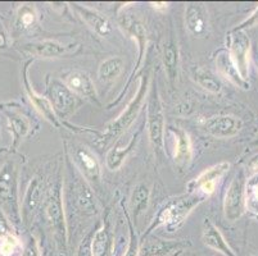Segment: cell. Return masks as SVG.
Wrapping results in <instances>:
<instances>
[{"label":"cell","instance_id":"8fae6325","mask_svg":"<svg viewBox=\"0 0 258 256\" xmlns=\"http://www.w3.org/2000/svg\"><path fill=\"white\" fill-rule=\"evenodd\" d=\"M243 128V121L235 116L222 114L206 119L203 130L216 138H230L238 135Z\"/></svg>","mask_w":258,"mask_h":256},{"label":"cell","instance_id":"8992f818","mask_svg":"<svg viewBox=\"0 0 258 256\" xmlns=\"http://www.w3.org/2000/svg\"><path fill=\"white\" fill-rule=\"evenodd\" d=\"M245 187L247 177L245 172L240 170L230 183L224 199V214L229 222H236L247 210L245 206Z\"/></svg>","mask_w":258,"mask_h":256},{"label":"cell","instance_id":"7c38bea8","mask_svg":"<svg viewBox=\"0 0 258 256\" xmlns=\"http://www.w3.org/2000/svg\"><path fill=\"white\" fill-rule=\"evenodd\" d=\"M62 82L79 98H85L93 102H98V93L93 79L86 72L72 69L62 76Z\"/></svg>","mask_w":258,"mask_h":256},{"label":"cell","instance_id":"ffe728a7","mask_svg":"<svg viewBox=\"0 0 258 256\" xmlns=\"http://www.w3.org/2000/svg\"><path fill=\"white\" fill-rule=\"evenodd\" d=\"M216 67H217V72L221 77L235 84L236 88L244 89L248 90L249 89V82L247 79H244L241 74L239 73L238 68H236L235 63L233 62L231 56H230L229 50H220L216 55Z\"/></svg>","mask_w":258,"mask_h":256},{"label":"cell","instance_id":"2e32d148","mask_svg":"<svg viewBox=\"0 0 258 256\" xmlns=\"http://www.w3.org/2000/svg\"><path fill=\"white\" fill-rule=\"evenodd\" d=\"M75 11L79 13L80 18L86 23L91 31H94L98 36L107 37L113 31V26L111 21L105 17L104 14L98 12L97 9L89 8L85 6H80V4H74Z\"/></svg>","mask_w":258,"mask_h":256},{"label":"cell","instance_id":"d590c367","mask_svg":"<svg viewBox=\"0 0 258 256\" xmlns=\"http://www.w3.org/2000/svg\"><path fill=\"white\" fill-rule=\"evenodd\" d=\"M11 234H15L13 227H12L11 222H9V218L7 217L6 213L0 208V238H6V237L11 236Z\"/></svg>","mask_w":258,"mask_h":256},{"label":"cell","instance_id":"9c48e42d","mask_svg":"<svg viewBox=\"0 0 258 256\" xmlns=\"http://www.w3.org/2000/svg\"><path fill=\"white\" fill-rule=\"evenodd\" d=\"M229 161H221L210 166L187 185L189 192H199L208 197L215 192L216 186L219 185L220 180L229 172Z\"/></svg>","mask_w":258,"mask_h":256},{"label":"cell","instance_id":"b9f144b4","mask_svg":"<svg viewBox=\"0 0 258 256\" xmlns=\"http://www.w3.org/2000/svg\"><path fill=\"white\" fill-rule=\"evenodd\" d=\"M254 62H255V65H257V70H258V49L254 53Z\"/></svg>","mask_w":258,"mask_h":256},{"label":"cell","instance_id":"30bf717a","mask_svg":"<svg viewBox=\"0 0 258 256\" xmlns=\"http://www.w3.org/2000/svg\"><path fill=\"white\" fill-rule=\"evenodd\" d=\"M50 102L53 104L54 110L59 117H67L79 107V96L75 95L62 81L53 79L49 88Z\"/></svg>","mask_w":258,"mask_h":256},{"label":"cell","instance_id":"484cf974","mask_svg":"<svg viewBox=\"0 0 258 256\" xmlns=\"http://www.w3.org/2000/svg\"><path fill=\"white\" fill-rule=\"evenodd\" d=\"M151 201V187L147 183L142 182L134 187V191L130 197V210L135 220L139 219L145 211Z\"/></svg>","mask_w":258,"mask_h":256},{"label":"cell","instance_id":"52a82bcc","mask_svg":"<svg viewBox=\"0 0 258 256\" xmlns=\"http://www.w3.org/2000/svg\"><path fill=\"white\" fill-rule=\"evenodd\" d=\"M252 45L250 39L244 31H233L229 34V54L235 63L239 73L244 79L249 77V59Z\"/></svg>","mask_w":258,"mask_h":256},{"label":"cell","instance_id":"9a60e30c","mask_svg":"<svg viewBox=\"0 0 258 256\" xmlns=\"http://www.w3.org/2000/svg\"><path fill=\"white\" fill-rule=\"evenodd\" d=\"M72 45H66L57 40H41V41L30 42L25 45V51L35 58L53 59L60 58L71 53Z\"/></svg>","mask_w":258,"mask_h":256},{"label":"cell","instance_id":"ab89813d","mask_svg":"<svg viewBox=\"0 0 258 256\" xmlns=\"http://www.w3.org/2000/svg\"><path fill=\"white\" fill-rule=\"evenodd\" d=\"M248 169H249L253 175L258 173V154L253 155L252 158L249 159V161H248Z\"/></svg>","mask_w":258,"mask_h":256},{"label":"cell","instance_id":"7a4b0ae2","mask_svg":"<svg viewBox=\"0 0 258 256\" xmlns=\"http://www.w3.org/2000/svg\"><path fill=\"white\" fill-rule=\"evenodd\" d=\"M148 94H149V73L142 76L137 94L126 105L125 110L114 121L105 126V130L102 135V144L107 145L111 141H117L119 136L123 135L133 126L134 122L139 117V113L142 112L143 105L148 99Z\"/></svg>","mask_w":258,"mask_h":256},{"label":"cell","instance_id":"f1b7e54d","mask_svg":"<svg viewBox=\"0 0 258 256\" xmlns=\"http://www.w3.org/2000/svg\"><path fill=\"white\" fill-rule=\"evenodd\" d=\"M193 78L203 90L211 94H220L222 91V84L220 79L205 68H197L193 72Z\"/></svg>","mask_w":258,"mask_h":256},{"label":"cell","instance_id":"44dd1931","mask_svg":"<svg viewBox=\"0 0 258 256\" xmlns=\"http://www.w3.org/2000/svg\"><path fill=\"white\" fill-rule=\"evenodd\" d=\"M37 23V11L34 4H22L16 11L12 22L11 39H17L25 32L30 31Z\"/></svg>","mask_w":258,"mask_h":256},{"label":"cell","instance_id":"5b68a950","mask_svg":"<svg viewBox=\"0 0 258 256\" xmlns=\"http://www.w3.org/2000/svg\"><path fill=\"white\" fill-rule=\"evenodd\" d=\"M0 208L13 220L21 219L18 203V169L13 160L0 166Z\"/></svg>","mask_w":258,"mask_h":256},{"label":"cell","instance_id":"4316f807","mask_svg":"<svg viewBox=\"0 0 258 256\" xmlns=\"http://www.w3.org/2000/svg\"><path fill=\"white\" fill-rule=\"evenodd\" d=\"M182 247L181 242H172V241H162L153 238L152 241H145L144 245L140 247L139 256H165L180 250Z\"/></svg>","mask_w":258,"mask_h":256},{"label":"cell","instance_id":"7bdbcfd3","mask_svg":"<svg viewBox=\"0 0 258 256\" xmlns=\"http://www.w3.org/2000/svg\"><path fill=\"white\" fill-rule=\"evenodd\" d=\"M248 256H258V253H249Z\"/></svg>","mask_w":258,"mask_h":256},{"label":"cell","instance_id":"60d3db41","mask_svg":"<svg viewBox=\"0 0 258 256\" xmlns=\"http://www.w3.org/2000/svg\"><path fill=\"white\" fill-rule=\"evenodd\" d=\"M152 8H154L156 11H165V9L168 8L170 4L165 3V2H157V3H151Z\"/></svg>","mask_w":258,"mask_h":256},{"label":"cell","instance_id":"4fadbf2b","mask_svg":"<svg viewBox=\"0 0 258 256\" xmlns=\"http://www.w3.org/2000/svg\"><path fill=\"white\" fill-rule=\"evenodd\" d=\"M185 26L194 37H203L210 28V17L205 4L190 3L185 8Z\"/></svg>","mask_w":258,"mask_h":256},{"label":"cell","instance_id":"8d00e7d4","mask_svg":"<svg viewBox=\"0 0 258 256\" xmlns=\"http://www.w3.org/2000/svg\"><path fill=\"white\" fill-rule=\"evenodd\" d=\"M91 239H93V233L84 237V239L80 243L79 248H77L76 256H94L93 247H91Z\"/></svg>","mask_w":258,"mask_h":256},{"label":"cell","instance_id":"ac0fdd59","mask_svg":"<svg viewBox=\"0 0 258 256\" xmlns=\"http://www.w3.org/2000/svg\"><path fill=\"white\" fill-rule=\"evenodd\" d=\"M44 197V182L39 177H34L26 189L25 197L21 205V219L25 223L31 220L32 215L41 204Z\"/></svg>","mask_w":258,"mask_h":256},{"label":"cell","instance_id":"d4e9b609","mask_svg":"<svg viewBox=\"0 0 258 256\" xmlns=\"http://www.w3.org/2000/svg\"><path fill=\"white\" fill-rule=\"evenodd\" d=\"M162 60L165 65L166 74L171 83H175L177 79V72H179V46L175 37L170 36L163 44L162 49Z\"/></svg>","mask_w":258,"mask_h":256},{"label":"cell","instance_id":"5bb4252c","mask_svg":"<svg viewBox=\"0 0 258 256\" xmlns=\"http://www.w3.org/2000/svg\"><path fill=\"white\" fill-rule=\"evenodd\" d=\"M74 160L81 176L89 182L98 183L102 178V168L97 156L86 146H79L75 149Z\"/></svg>","mask_w":258,"mask_h":256},{"label":"cell","instance_id":"603a6c76","mask_svg":"<svg viewBox=\"0 0 258 256\" xmlns=\"http://www.w3.org/2000/svg\"><path fill=\"white\" fill-rule=\"evenodd\" d=\"M171 132L175 137V149H173V159L179 166H186L193 159V144L189 133L181 128H172Z\"/></svg>","mask_w":258,"mask_h":256},{"label":"cell","instance_id":"4dcf8cb0","mask_svg":"<svg viewBox=\"0 0 258 256\" xmlns=\"http://www.w3.org/2000/svg\"><path fill=\"white\" fill-rule=\"evenodd\" d=\"M91 247H93L94 256H108L111 250V237L108 233L107 225H103L94 232Z\"/></svg>","mask_w":258,"mask_h":256},{"label":"cell","instance_id":"d6a6232c","mask_svg":"<svg viewBox=\"0 0 258 256\" xmlns=\"http://www.w3.org/2000/svg\"><path fill=\"white\" fill-rule=\"evenodd\" d=\"M20 250H22V243L16 234L0 238V256H16Z\"/></svg>","mask_w":258,"mask_h":256},{"label":"cell","instance_id":"cb8c5ba5","mask_svg":"<svg viewBox=\"0 0 258 256\" xmlns=\"http://www.w3.org/2000/svg\"><path fill=\"white\" fill-rule=\"evenodd\" d=\"M3 110L8 118L9 127H11L12 135H13V144L15 146H17L21 141L29 135L30 130H31V123H30L29 118L16 108L12 107L8 109L3 108Z\"/></svg>","mask_w":258,"mask_h":256},{"label":"cell","instance_id":"836d02e7","mask_svg":"<svg viewBox=\"0 0 258 256\" xmlns=\"http://www.w3.org/2000/svg\"><path fill=\"white\" fill-rule=\"evenodd\" d=\"M128 243L126 247V252L123 256H139L140 253V242L137 233L134 231L133 223L128 219Z\"/></svg>","mask_w":258,"mask_h":256},{"label":"cell","instance_id":"1f68e13d","mask_svg":"<svg viewBox=\"0 0 258 256\" xmlns=\"http://www.w3.org/2000/svg\"><path fill=\"white\" fill-rule=\"evenodd\" d=\"M245 206L250 214L258 217V173L247 180L245 187Z\"/></svg>","mask_w":258,"mask_h":256},{"label":"cell","instance_id":"f546056e","mask_svg":"<svg viewBox=\"0 0 258 256\" xmlns=\"http://www.w3.org/2000/svg\"><path fill=\"white\" fill-rule=\"evenodd\" d=\"M75 194H76V204L80 210H83L85 214H95L97 213L93 192L90 191L85 182L77 183L76 187H75Z\"/></svg>","mask_w":258,"mask_h":256},{"label":"cell","instance_id":"3957f363","mask_svg":"<svg viewBox=\"0 0 258 256\" xmlns=\"http://www.w3.org/2000/svg\"><path fill=\"white\" fill-rule=\"evenodd\" d=\"M46 219L50 225L55 245L59 252L67 253L69 248V236H67V224H66L64 208H63L62 185L58 182L50 189L46 200L45 208Z\"/></svg>","mask_w":258,"mask_h":256},{"label":"cell","instance_id":"83f0119b","mask_svg":"<svg viewBox=\"0 0 258 256\" xmlns=\"http://www.w3.org/2000/svg\"><path fill=\"white\" fill-rule=\"evenodd\" d=\"M125 62L121 56H109L98 68V78L103 83L113 82L122 73Z\"/></svg>","mask_w":258,"mask_h":256},{"label":"cell","instance_id":"74e56055","mask_svg":"<svg viewBox=\"0 0 258 256\" xmlns=\"http://www.w3.org/2000/svg\"><path fill=\"white\" fill-rule=\"evenodd\" d=\"M22 256H40L39 246H37L36 239H35L34 237L30 239V242L27 243V246L22 250Z\"/></svg>","mask_w":258,"mask_h":256},{"label":"cell","instance_id":"e0dca14e","mask_svg":"<svg viewBox=\"0 0 258 256\" xmlns=\"http://www.w3.org/2000/svg\"><path fill=\"white\" fill-rule=\"evenodd\" d=\"M140 132L138 131L137 133H134L130 137V140L126 142V145L123 144V140L118 138L116 141V144L109 149V151L107 152V156H105V165L109 170L114 172V170H118L121 169V166L125 164L126 159L128 158V155L135 150L137 144L139 142Z\"/></svg>","mask_w":258,"mask_h":256},{"label":"cell","instance_id":"7402d4cb","mask_svg":"<svg viewBox=\"0 0 258 256\" xmlns=\"http://www.w3.org/2000/svg\"><path fill=\"white\" fill-rule=\"evenodd\" d=\"M121 25L134 39L137 40L138 46H139V58H138L137 65H135V69L133 72L134 76L142 68L143 60H144L145 49H147V30H145L144 23L138 20V18L133 17V16L123 17V20L121 21Z\"/></svg>","mask_w":258,"mask_h":256},{"label":"cell","instance_id":"ba28073f","mask_svg":"<svg viewBox=\"0 0 258 256\" xmlns=\"http://www.w3.org/2000/svg\"><path fill=\"white\" fill-rule=\"evenodd\" d=\"M32 63V59L27 60L26 64L23 65L22 69V76H23V86H25V91L27 94V98L30 99V102L32 103V105L35 107V109L40 113V116L43 117L45 121H48L51 126H54L55 128H59L60 127V121L58 118L57 113L54 110L53 104L45 96L40 95L36 91L32 89V84L30 82L29 78V67Z\"/></svg>","mask_w":258,"mask_h":256},{"label":"cell","instance_id":"f35d334b","mask_svg":"<svg viewBox=\"0 0 258 256\" xmlns=\"http://www.w3.org/2000/svg\"><path fill=\"white\" fill-rule=\"evenodd\" d=\"M9 44H11V36L7 32L3 22L0 21V50L9 48Z\"/></svg>","mask_w":258,"mask_h":256},{"label":"cell","instance_id":"d6986e66","mask_svg":"<svg viewBox=\"0 0 258 256\" xmlns=\"http://www.w3.org/2000/svg\"><path fill=\"white\" fill-rule=\"evenodd\" d=\"M202 241L207 247L212 248L215 251H219L224 256H238L235 251L231 248V246L227 243L226 238L217 225L213 224L211 219L206 218L203 222V229H202Z\"/></svg>","mask_w":258,"mask_h":256},{"label":"cell","instance_id":"277c9868","mask_svg":"<svg viewBox=\"0 0 258 256\" xmlns=\"http://www.w3.org/2000/svg\"><path fill=\"white\" fill-rule=\"evenodd\" d=\"M165 113L161 102L157 84L152 86L147 99V130L148 137L151 141L157 156H161L165 151Z\"/></svg>","mask_w":258,"mask_h":256},{"label":"cell","instance_id":"6da1fadb","mask_svg":"<svg viewBox=\"0 0 258 256\" xmlns=\"http://www.w3.org/2000/svg\"><path fill=\"white\" fill-rule=\"evenodd\" d=\"M206 199L207 196L199 192H187L168 200L166 205L158 211L153 223L148 227L144 237L151 234L159 227H163L168 232L177 231L184 224L186 218L191 214V211L198 208Z\"/></svg>","mask_w":258,"mask_h":256},{"label":"cell","instance_id":"e575fe53","mask_svg":"<svg viewBox=\"0 0 258 256\" xmlns=\"http://www.w3.org/2000/svg\"><path fill=\"white\" fill-rule=\"evenodd\" d=\"M255 26H258V7L252 12V13L249 14V16H248L247 18H245V20L243 21V22L239 23V25L236 26L234 30H235V31L245 32L247 30L255 27Z\"/></svg>","mask_w":258,"mask_h":256}]
</instances>
